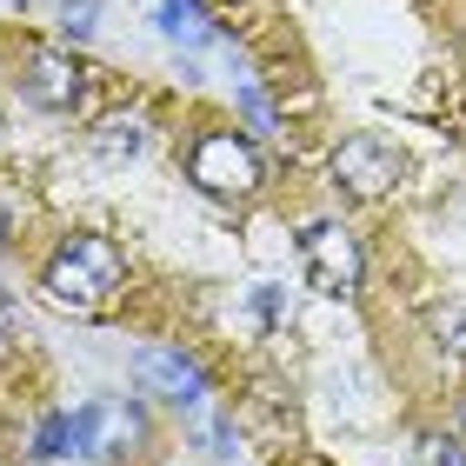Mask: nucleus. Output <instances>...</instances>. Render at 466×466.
<instances>
[{"label": "nucleus", "mask_w": 466, "mask_h": 466, "mask_svg": "<svg viewBox=\"0 0 466 466\" xmlns=\"http://www.w3.org/2000/svg\"><path fill=\"white\" fill-rule=\"evenodd\" d=\"M40 287H47V300L60 313H100V307H114L120 293H127V253H120L114 233L74 227L67 240L47 253Z\"/></svg>", "instance_id": "obj_1"}, {"label": "nucleus", "mask_w": 466, "mask_h": 466, "mask_svg": "<svg viewBox=\"0 0 466 466\" xmlns=\"http://www.w3.org/2000/svg\"><path fill=\"white\" fill-rule=\"evenodd\" d=\"M187 180L200 187L207 200H253L260 194V147H253L240 127H200L194 147H187Z\"/></svg>", "instance_id": "obj_2"}, {"label": "nucleus", "mask_w": 466, "mask_h": 466, "mask_svg": "<svg viewBox=\"0 0 466 466\" xmlns=\"http://www.w3.org/2000/svg\"><path fill=\"white\" fill-rule=\"evenodd\" d=\"M300 273H307L313 293H327V300H353L360 273H367V253H360L353 227L347 220H313V227H300Z\"/></svg>", "instance_id": "obj_3"}, {"label": "nucleus", "mask_w": 466, "mask_h": 466, "mask_svg": "<svg viewBox=\"0 0 466 466\" xmlns=\"http://www.w3.org/2000/svg\"><path fill=\"white\" fill-rule=\"evenodd\" d=\"M327 174H333V187H340L347 200H387L400 187V174H407V154H400L387 134H347L333 147Z\"/></svg>", "instance_id": "obj_4"}, {"label": "nucleus", "mask_w": 466, "mask_h": 466, "mask_svg": "<svg viewBox=\"0 0 466 466\" xmlns=\"http://www.w3.org/2000/svg\"><path fill=\"white\" fill-rule=\"evenodd\" d=\"M20 94H27V107L67 120V114H87L94 107V74L80 67L67 47H40V54L20 60Z\"/></svg>", "instance_id": "obj_5"}, {"label": "nucleus", "mask_w": 466, "mask_h": 466, "mask_svg": "<svg viewBox=\"0 0 466 466\" xmlns=\"http://www.w3.org/2000/svg\"><path fill=\"white\" fill-rule=\"evenodd\" d=\"M134 380H140V393H154V400H167V407H180V413L207 407V367L194 353H180V347H140L134 353Z\"/></svg>", "instance_id": "obj_6"}, {"label": "nucleus", "mask_w": 466, "mask_h": 466, "mask_svg": "<svg viewBox=\"0 0 466 466\" xmlns=\"http://www.w3.org/2000/svg\"><path fill=\"white\" fill-rule=\"evenodd\" d=\"M80 447L87 460H134L147 447V420L127 400H87L80 407Z\"/></svg>", "instance_id": "obj_7"}, {"label": "nucleus", "mask_w": 466, "mask_h": 466, "mask_svg": "<svg viewBox=\"0 0 466 466\" xmlns=\"http://www.w3.org/2000/svg\"><path fill=\"white\" fill-rule=\"evenodd\" d=\"M160 34L180 40V47H214V40H220L214 14H207L200 0H160Z\"/></svg>", "instance_id": "obj_8"}, {"label": "nucleus", "mask_w": 466, "mask_h": 466, "mask_svg": "<svg viewBox=\"0 0 466 466\" xmlns=\"http://www.w3.org/2000/svg\"><path fill=\"white\" fill-rule=\"evenodd\" d=\"M87 147H94L100 160H134L140 147H147V120H140V114H107V120L87 134Z\"/></svg>", "instance_id": "obj_9"}, {"label": "nucleus", "mask_w": 466, "mask_h": 466, "mask_svg": "<svg viewBox=\"0 0 466 466\" xmlns=\"http://www.w3.org/2000/svg\"><path fill=\"white\" fill-rule=\"evenodd\" d=\"M67 453L87 460V447H80V413H47L40 433H34V460H67Z\"/></svg>", "instance_id": "obj_10"}, {"label": "nucleus", "mask_w": 466, "mask_h": 466, "mask_svg": "<svg viewBox=\"0 0 466 466\" xmlns=\"http://www.w3.org/2000/svg\"><path fill=\"white\" fill-rule=\"evenodd\" d=\"M413 466H466V447L453 433H420L413 440Z\"/></svg>", "instance_id": "obj_11"}, {"label": "nucleus", "mask_w": 466, "mask_h": 466, "mask_svg": "<svg viewBox=\"0 0 466 466\" xmlns=\"http://www.w3.org/2000/svg\"><path fill=\"white\" fill-rule=\"evenodd\" d=\"M100 27V0H60V34L67 40H87Z\"/></svg>", "instance_id": "obj_12"}, {"label": "nucleus", "mask_w": 466, "mask_h": 466, "mask_svg": "<svg viewBox=\"0 0 466 466\" xmlns=\"http://www.w3.org/2000/svg\"><path fill=\"white\" fill-rule=\"evenodd\" d=\"M433 333H440V347H447L453 360H466V307H440L433 313Z\"/></svg>", "instance_id": "obj_13"}, {"label": "nucleus", "mask_w": 466, "mask_h": 466, "mask_svg": "<svg viewBox=\"0 0 466 466\" xmlns=\"http://www.w3.org/2000/svg\"><path fill=\"white\" fill-rule=\"evenodd\" d=\"M7 233H14V214H7V200H0V253H7Z\"/></svg>", "instance_id": "obj_14"}, {"label": "nucleus", "mask_w": 466, "mask_h": 466, "mask_svg": "<svg viewBox=\"0 0 466 466\" xmlns=\"http://www.w3.org/2000/svg\"><path fill=\"white\" fill-rule=\"evenodd\" d=\"M0 147H7V120H0Z\"/></svg>", "instance_id": "obj_15"}]
</instances>
